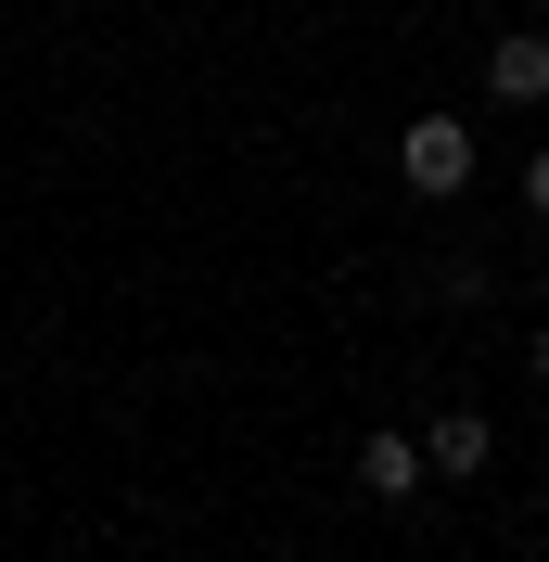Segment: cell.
<instances>
[{"mask_svg": "<svg viewBox=\"0 0 549 562\" xmlns=\"http://www.w3.org/2000/svg\"><path fill=\"white\" fill-rule=\"evenodd\" d=\"M396 179H410L422 205H460V192H473V128H460V115H410V140H396Z\"/></svg>", "mask_w": 549, "mask_h": 562, "instance_id": "cell-1", "label": "cell"}, {"mask_svg": "<svg viewBox=\"0 0 549 562\" xmlns=\"http://www.w3.org/2000/svg\"><path fill=\"white\" fill-rule=\"evenodd\" d=\"M485 103L498 115H537L549 103V26H498L485 38Z\"/></svg>", "mask_w": 549, "mask_h": 562, "instance_id": "cell-2", "label": "cell"}, {"mask_svg": "<svg viewBox=\"0 0 549 562\" xmlns=\"http://www.w3.org/2000/svg\"><path fill=\"white\" fill-rule=\"evenodd\" d=\"M422 460H435V473H460V486H473L485 460H498V422H485V409H435V422H422Z\"/></svg>", "mask_w": 549, "mask_h": 562, "instance_id": "cell-3", "label": "cell"}, {"mask_svg": "<svg viewBox=\"0 0 549 562\" xmlns=\"http://www.w3.org/2000/svg\"><path fill=\"white\" fill-rule=\"evenodd\" d=\"M422 435H358V498H422Z\"/></svg>", "mask_w": 549, "mask_h": 562, "instance_id": "cell-4", "label": "cell"}, {"mask_svg": "<svg viewBox=\"0 0 549 562\" xmlns=\"http://www.w3.org/2000/svg\"><path fill=\"white\" fill-rule=\"evenodd\" d=\"M524 217H537V231H549V154H537V167H524Z\"/></svg>", "mask_w": 549, "mask_h": 562, "instance_id": "cell-5", "label": "cell"}, {"mask_svg": "<svg viewBox=\"0 0 549 562\" xmlns=\"http://www.w3.org/2000/svg\"><path fill=\"white\" fill-rule=\"evenodd\" d=\"M524 371H537V396H549V319H537V333H524Z\"/></svg>", "mask_w": 549, "mask_h": 562, "instance_id": "cell-6", "label": "cell"}, {"mask_svg": "<svg viewBox=\"0 0 549 562\" xmlns=\"http://www.w3.org/2000/svg\"><path fill=\"white\" fill-rule=\"evenodd\" d=\"M524 13H549V0H524Z\"/></svg>", "mask_w": 549, "mask_h": 562, "instance_id": "cell-7", "label": "cell"}]
</instances>
